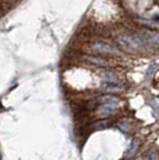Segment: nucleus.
I'll use <instances>...</instances> for the list:
<instances>
[{"instance_id": "1", "label": "nucleus", "mask_w": 159, "mask_h": 160, "mask_svg": "<svg viewBox=\"0 0 159 160\" xmlns=\"http://www.w3.org/2000/svg\"><path fill=\"white\" fill-rule=\"evenodd\" d=\"M117 44H119L122 50H125L129 54H135L144 52L146 48V44L142 42L138 35H129V33H125L121 35L117 38Z\"/></svg>"}, {"instance_id": "2", "label": "nucleus", "mask_w": 159, "mask_h": 160, "mask_svg": "<svg viewBox=\"0 0 159 160\" xmlns=\"http://www.w3.org/2000/svg\"><path fill=\"white\" fill-rule=\"evenodd\" d=\"M98 103H100V105L97 108V115L100 118H106L111 116L119 109V98L110 94L102 97L100 99H98Z\"/></svg>"}, {"instance_id": "3", "label": "nucleus", "mask_w": 159, "mask_h": 160, "mask_svg": "<svg viewBox=\"0 0 159 160\" xmlns=\"http://www.w3.org/2000/svg\"><path fill=\"white\" fill-rule=\"evenodd\" d=\"M92 50L97 54H102V55H109V56H120L121 53L116 48H114L113 46L110 44H106V43H103V42H97V43H93L92 46Z\"/></svg>"}, {"instance_id": "4", "label": "nucleus", "mask_w": 159, "mask_h": 160, "mask_svg": "<svg viewBox=\"0 0 159 160\" xmlns=\"http://www.w3.org/2000/svg\"><path fill=\"white\" fill-rule=\"evenodd\" d=\"M140 38L146 44V47L159 48V32L154 31H142L139 35Z\"/></svg>"}, {"instance_id": "5", "label": "nucleus", "mask_w": 159, "mask_h": 160, "mask_svg": "<svg viewBox=\"0 0 159 160\" xmlns=\"http://www.w3.org/2000/svg\"><path fill=\"white\" fill-rule=\"evenodd\" d=\"M84 59H85L87 62H90V63L95 65V66H98V67H108V66H109V62H108V61H105L104 59L100 58V56L86 55V56H84Z\"/></svg>"}, {"instance_id": "6", "label": "nucleus", "mask_w": 159, "mask_h": 160, "mask_svg": "<svg viewBox=\"0 0 159 160\" xmlns=\"http://www.w3.org/2000/svg\"><path fill=\"white\" fill-rule=\"evenodd\" d=\"M139 146H140V141L139 140H133L132 143H131V146L128 147V151H127V158L128 159H131L133 158L135 153L138 152V149H139Z\"/></svg>"}, {"instance_id": "7", "label": "nucleus", "mask_w": 159, "mask_h": 160, "mask_svg": "<svg viewBox=\"0 0 159 160\" xmlns=\"http://www.w3.org/2000/svg\"><path fill=\"white\" fill-rule=\"evenodd\" d=\"M103 79L105 82L108 84H115V85H117L119 84V79H117V77L113 73V72H105V73L103 74Z\"/></svg>"}, {"instance_id": "8", "label": "nucleus", "mask_w": 159, "mask_h": 160, "mask_svg": "<svg viewBox=\"0 0 159 160\" xmlns=\"http://www.w3.org/2000/svg\"><path fill=\"white\" fill-rule=\"evenodd\" d=\"M119 128L121 130H123V132H129L131 130V126L128 123H126V122H120Z\"/></svg>"}, {"instance_id": "9", "label": "nucleus", "mask_w": 159, "mask_h": 160, "mask_svg": "<svg viewBox=\"0 0 159 160\" xmlns=\"http://www.w3.org/2000/svg\"><path fill=\"white\" fill-rule=\"evenodd\" d=\"M146 160H157V154L154 153V152H151V153L147 155Z\"/></svg>"}]
</instances>
